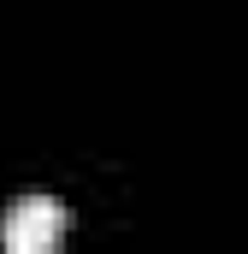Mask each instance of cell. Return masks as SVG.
<instances>
[{
	"instance_id": "1",
	"label": "cell",
	"mask_w": 248,
	"mask_h": 254,
	"mask_svg": "<svg viewBox=\"0 0 248 254\" xmlns=\"http://www.w3.org/2000/svg\"><path fill=\"white\" fill-rule=\"evenodd\" d=\"M65 237V207L54 195H18L0 219V243L6 254H48Z\"/></svg>"
}]
</instances>
